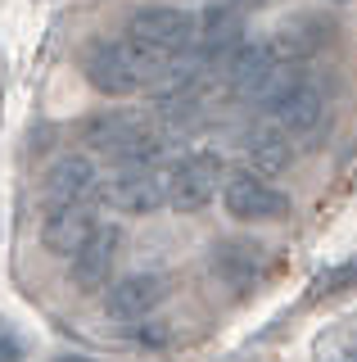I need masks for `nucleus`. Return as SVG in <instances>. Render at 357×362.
Here are the masks:
<instances>
[{
	"label": "nucleus",
	"mask_w": 357,
	"mask_h": 362,
	"mask_svg": "<svg viewBox=\"0 0 357 362\" xmlns=\"http://www.w3.org/2000/svg\"><path fill=\"white\" fill-rule=\"evenodd\" d=\"M82 73L99 95H136L150 86L181 90L195 82L186 59H159V54L140 50L136 41H91L82 54Z\"/></svg>",
	"instance_id": "nucleus-1"
},
{
	"label": "nucleus",
	"mask_w": 357,
	"mask_h": 362,
	"mask_svg": "<svg viewBox=\"0 0 357 362\" xmlns=\"http://www.w3.org/2000/svg\"><path fill=\"white\" fill-rule=\"evenodd\" d=\"M82 141L86 150L109 158V163L127 168V163H159L163 154V132L154 127L150 118L140 113H118V109H104V113H91L82 122Z\"/></svg>",
	"instance_id": "nucleus-2"
},
{
	"label": "nucleus",
	"mask_w": 357,
	"mask_h": 362,
	"mask_svg": "<svg viewBox=\"0 0 357 362\" xmlns=\"http://www.w3.org/2000/svg\"><path fill=\"white\" fill-rule=\"evenodd\" d=\"M326 95H321L317 82L308 77H281L276 90L262 100V118L272 122L276 132H285L289 141H321L326 132Z\"/></svg>",
	"instance_id": "nucleus-3"
},
{
	"label": "nucleus",
	"mask_w": 357,
	"mask_h": 362,
	"mask_svg": "<svg viewBox=\"0 0 357 362\" xmlns=\"http://www.w3.org/2000/svg\"><path fill=\"white\" fill-rule=\"evenodd\" d=\"M199 23L176 5H140L127 18V41H136L140 50L159 54V59H186L195 50Z\"/></svg>",
	"instance_id": "nucleus-4"
},
{
	"label": "nucleus",
	"mask_w": 357,
	"mask_h": 362,
	"mask_svg": "<svg viewBox=\"0 0 357 362\" xmlns=\"http://www.w3.org/2000/svg\"><path fill=\"white\" fill-rule=\"evenodd\" d=\"M222 73H226L231 95H240V100H267L276 90V82L285 77L281 45H276V41H249V37H244L236 50H231V59L222 64Z\"/></svg>",
	"instance_id": "nucleus-5"
},
{
	"label": "nucleus",
	"mask_w": 357,
	"mask_h": 362,
	"mask_svg": "<svg viewBox=\"0 0 357 362\" xmlns=\"http://www.w3.org/2000/svg\"><path fill=\"white\" fill-rule=\"evenodd\" d=\"M167 186V204L176 213H199L208 209L217 195H222V158L213 150H195V154H181L163 177Z\"/></svg>",
	"instance_id": "nucleus-6"
},
{
	"label": "nucleus",
	"mask_w": 357,
	"mask_h": 362,
	"mask_svg": "<svg viewBox=\"0 0 357 362\" xmlns=\"http://www.w3.org/2000/svg\"><path fill=\"white\" fill-rule=\"evenodd\" d=\"M222 204L236 222H276L289 213V199L276 190V181L249 173V168L222 177Z\"/></svg>",
	"instance_id": "nucleus-7"
},
{
	"label": "nucleus",
	"mask_w": 357,
	"mask_h": 362,
	"mask_svg": "<svg viewBox=\"0 0 357 362\" xmlns=\"http://www.w3.org/2000/svg\"><path fill=\"white\" fill-rule=\"evenodd\" d=\"M99 199L114 204L118 213H154L167 204V186L154 163H127L114 168L109 181H99Z\"/></svg>",
	"instance_id": "nucleus-8"
},
{
	"label": "nucleus",
	"mask_w": 357,
	"mask_h": 362,
	"mask_svg": "<svg viewBox=\"0 0 357 362\" xmlns=\"http://www.w3.org/2000/svg\"><path fill=\"white\" fill-rule=\"evenodd\" d=\"M46 209H68V204H95L99 195V173L86 154H63L50 163L46 181H41Z\"/></svg>",
	"instance_id": "nucleus-9"
},
{
	"label": "nucleus",
	"mask_w": 357,
	"mask_h": 362,
	"mask_svg": "<svg viewBox=\"0 0 357 362\" xmlns=\"http://www.w3.org/2000/svg\"><path fill=\"white\" fill-rule=\"evenodd\" d=\"M163 299H167V281L159 272H131V276H122V281L109 286L104 313L114 317V322H145Z\"/></svg>",
	"instance_id": "nucleus-10"
},
{
	"label": "nucleus",
	"mask_w": 357,
	"mask_h": 362,
	"mask_svg": "<svg viewBox=\"0 0 357 362\" xmlns=\"http://www.w3.org/2000/svg\"><path fill=\"white\" fill-rule=\"evenodd\" d=\"M95 226H99L95 204H68V209H46V218H41V245H46L50 254L73 258L77 249L91 240Z\"/></svg>",
	"instance_id": "nucleus-11"
},
{
	"label": "nucleus",
	"mask_w": 357,
	"mask_h": 362,
	"mask_svg": "<svg viewBox=\"0 0 357 362\" xmlns=\"http://www.w3.org/2000/svg\"><path fill=\"white\" fill-rule=\"evenodd\" d=\"M118 245H122V231L114 222H99L91 231V240L73 254V286L77 290H99L104 286L114 263H118Z\"/></svg>",
	"instance_id": "nucleus-12"
},
{
	"label": "nucleus",
	"mask_w": 357,
	"mask_h": 362,
	"mask_svg": "<svg viewBox=\"0 0 357 362\" xmlns=\"http://www.w3.org/2000/svg\"><path fill=\"white\" fill-rule=\"evenodd\" d=\"M213 272L222 276V286L226 290H253L262 281V272H267V254L253 240H222L213 249Z\"/></svg>",
	"instance_id": "nucleus-13"
},
{
	"label": "nucleus",
	"mask_w": 357,
	"mask_h": 362,
	"mask_svg": "<svg viewBox=\"0 0 357 362\" xmlns=\"http://www.w3.org/2000/svg\"><path fill=\"white\" fill-rule=\"evenodd\" d=\"M244 154H249V173H258V177L272 181L276 173H285V168L294 163V141H289L285 132H276L272 122H262V127L249 132Z\"/></svg>",
	"instance_id": "nucleus-14"
},
{
	"label": "nucleus",
	"mask_w": 357,
	"mask_h": 362,
	"mask_svg": "<svg viewBox=\"0 0 357 362\" xmlns=\"http://www.w3.org/2000/svg\"><path fill=\"white\" fill-rule=\"evenodd\" d=\"M312 362H357V313L330 322L312 339Z\"/></svg>",
	"instance_id": "nucleus-15"
},
{
	"label": "nucleus",
	"mask_w": 357,
	"mask_h": 362,
	"mask_svg": "<svg viewBox=\"0 0 357 362\" xmlns=\"http://www.w3.org/2000/svg\"><path fill=\"white\" fill-rule=\"evenodd\" d=\"M344 286H357V263H339V267H330V272H321L317 281L308 286V299L312 294H334V290H344Z\"/></svg>",
	"instance_id": "nucleus-16"
},
{
	"label": "nucleus",
	"mask_w": 357,
	"mask_h": 362,
	"mask_svg": "<svg viewBox=\"0 0 357 362\" xmlns=\"http://www.w3.org/2000/svg\"><path fill=\"white\" fill-rule=\"evenodd\" d=\"M0 362H23V339L5 317H0Z\"/></svg>",
	"instance_id": "nucleus-17"
},
{
	"label": "nucleus",
	"mask_w": 357,
	"mask_h": 362,
	"mask_svg": "<svg viewBox=\"0 0 357 362\" xmlns=\"http://www.w3.org/2000/svg\"><path fill=\"white\" fill-rule=\"evenodd\" d=\"M59 362H91V358H77V354H68V358H59Z\"/></svg>",
	"instance_id": "nucleus-18"
}]
</instances>
